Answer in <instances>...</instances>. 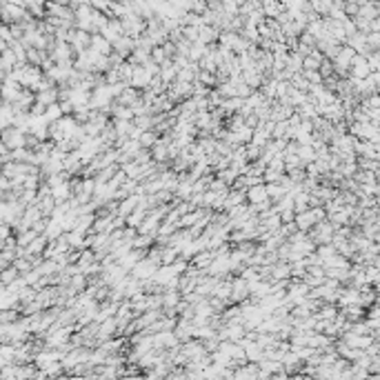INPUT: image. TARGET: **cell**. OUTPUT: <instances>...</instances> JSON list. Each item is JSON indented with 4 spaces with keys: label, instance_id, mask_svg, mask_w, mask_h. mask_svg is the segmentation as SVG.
I'll return each instance as SVG.
<instances>
[{
    "label": "cell",
    "instance_id": "cell-1",
    "mask_svg": "<svg viewBox=\"0 0 380 380\" xmlns=\"http://www.w3.org/2000/svg\"><path fill=\"white\" fill-rule=\"evenodd\" d=\"M249 196H251L253 203H260V200H263V198L267 196V191H265V189H260V187H258V189H251V191H249Z\"/></svg>",
    "mask_w": 380,
    "mask_h": 380
},
{
    "label": "cell",
    "instance_id": "cell-2",
    "mask_svg": "<svg viewBox=\"0 0 380 380\" xmlns=\"http://www.w3.org/2000/svg\"><path fill=\"white\" fill-rule=\"evenodd\" d=\"M153 140H156V138H153L151 133H143V136H140V143H143L145 147H147V145L151 147V145H153Z\"/></svg>",
    "mask_w": 380,
    "mask_h": 380
}]
</instances>
